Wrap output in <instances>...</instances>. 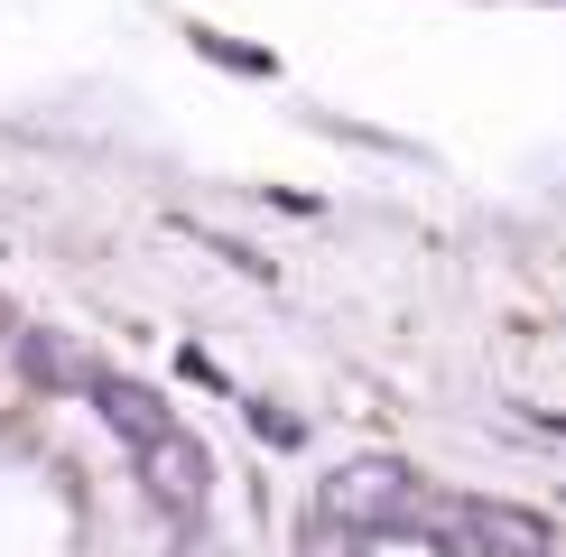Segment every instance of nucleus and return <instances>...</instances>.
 Here are the masks:
<instances>
[{"label": "nucleus", "instance_id": "nucleus-1", "mask_svg": "<svg viewBox=\"0 0 566 557\" xmlns=\"http://www.w3.org/2000/svg\"><path fill=\"white\" fill-rule=\"evenodd\" d=\"M325 521H335V529H428L437 511H428V493H418L409 464L363 455V464H344V474H335V493H325Z\"/></svg>", "mask_w": 566, "mask_h": 557}, {"label": "nucleus", "instance_id": "nucleus-2", "mask_svg": "<svg viewBox=\"0 0 566 557\" xmlns=\"http://www.w3.org/2000/svg\"><path fill=\"white\" fill-rule=\"evenodd\" d=\"M428 539L464 548V557H557V521H538V511H521V502L464 493V502H446L428 521Z\"/></svg>", "mask_w": 566, "mask_h": 557}, {"label": "nucleus", "instance_id": "nucleus-3", "mask_svg": "<svg viewBox=\"0 0 566 557\" xmlns=\"http://www.w3.org/2000/svg\"><path fill=\"white\" fill-rule=\"evenodd\" d=\"M139 483H149V502L168 511V521H205V502H214V455L186 428H168L158 446H139Z\"/></svg>", "mask_w": 566, "mask_h": 557}, {"label": "nucleus", "instance_id": "nucleus-4", "mask_svg": "<svg viewBox=\"0 0 566 557\" xmlns=\"http://www.w3.org/2000/svg\"><path fill=\"white\" fill-rule=\"evenodd\" d=\"M84 390H93V409H103L112 428L130 437V455H139V446H158V437L177 428V418H168V400H158L149 381H122V371H84Z\"/></svg>", "mask_w": 566, "mask_h": 557}, {"label": "nucleus", "instance_id": "nucleus-5", "mask_svg": "<svg viewBox=\"0 0 566 557\" xmlns=\"http://www.w3.org/2000/svg\"><path fill=\"white\" fill-rule=\"evenodd\" d=\"M251 428H261V437H270V446H297V437H306V428H297V418H279V409H251Z\"/></svg>", "mask_w": 566, "mask_h": 557}, {"label": "nucleus", "instance_id": "nucleus-6", "mask_svg": "<svg viewBox=\"0 0 566 557\" xmlns=\"http://www.w3.org/2000/svg\"><path fill=\"white\" fill-rule=\"evenodd\" d=\"M297 557H344V548H335V529H325V539H316V548H297Z\"/></svg>", "mask_w": 566, "mask_h": 557}, {"label": "nucleus", "instance_id": "nucleus-7", "mask_svg": "<svg viewBox=\"0 0 566 557\" xmlns=\"http://www.w3.org/2000/svg\"><path fill=\"white\" fill-rule=\"evenodd\" d=\"M0 335H10V307H0Z\"/></svg>", "mask_w": 566, "mask_h": 557}, {"label": "nucleus", "instance_id": "nucleus-8", "mask_svg": "<svg viewBox=\"0 0 566 557\" xmlns=\"http://www.w3.org/2000/svg\"><path fill=\"white\" fill-rule=\"evenodd\" d=\"M177 557H205V548H177Z\"/></svg>", "mask_w": 566, "mask_h": 557}]
</instances>
